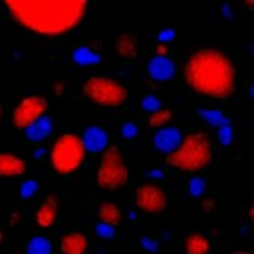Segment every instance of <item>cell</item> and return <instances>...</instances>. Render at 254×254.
<instances>
[{
	"instance_id": "obj_1",
	"label": "cell",
	"mask_w": 254,
	"mask_h": 254,
	"mask_svg": "<svg viewBox=\"0 0 254 254\" xmlns=\"http://www.w3.org/2000/svg\"><path fill=\"white\" fill-rule=\"evenodd\" d=\"M4 8L14 22L40 36H64L85 16L83 0H8Z\"/></svg>"
},
{
	"instance_id": "obj_2",
	"label": "cell",
	"mask_w": 254,
	"mask_h": 254,
	"mask_svg": "<svg viewBox=\"0 0 254 254\" xmlns=\"http://www.w3.org/2000/svg\"><path fill=\"white\" fill-rule=\"evenodd\" d=\"M183 77L198 95L228 99L236 85V67L226 54L214 48H202L187 58Z\"/></svg>"
},
{
	"instance_id": "obj_3",
	"label": "cell",
	"mask_w": 254,
	"mask_h": 254,
	"mask_svg": "<svg viewBox=\"0 0 254 254\" xmlns=\"http://www.w3.org/2000/svg\"><path fill=\"white\" fill-rule=\"evenodd\" d=\"M212 161V143L206 133H189L183 137L181 145L167 155L165 165L183 173H198Z\"/></svg>"
},
{
	"instance_id": "obj_4",
	"label": "cell",
	"mask_w": 254,
	"mask_h": 254,
	"mask_svg": "<svg viewBox=\"0 0 254 254\" xmlns=\"http://www.w3.org/2000/svg\"><path fill=\"white\" fill-rule=\"evenodd\" d=\"M85 153L87 151L79 135L64 133L56 139V143L50 149V165L60 175H71L83 165Z\"/></svg>"
},
{
	"instance_id": "obj_5",
	"label": "cell",
	"mask_w": 254,
	"mask_h": 254,
	"mask_svg": "<svg viewBox=\"0 0 254 254\" xmlns=\"http://www.w3.org/2000/svg\"><path fill=\"white\" fill-rule=\"evenodd\" d=\"M81 91L89 101L101 107H121L129 97V91L121 81L105 75L87 77L81 85Z\"/></svg>"
},
{
	"instance_id": "obj_6",
	"label": "cell",
	"mask_w": 254,
	"mask_h": 254,
	"mask_svg": "<svg viewBox=\"0 0 254 254\" xmlns=\"http://www.w3.org/2000/svg\"><path fill=\"white\" fill-rule=\"evenodd\" d=\"M127 181H129V171L119 147L107 145V149L101 153V161L97 167V185L105 190H117L125 187Z\"/></svg>"
},
{
	"instance_id": "obj_7",
	"label": "cell",
	"mask_w": 254,
	"mask_h": 254,
	"mask_svg": "<svg viewBox=\"0 0 254 254\" xmlns=\"http://www.w3.org/2000/svg\"><path fill=\"white\" fill-rule=\"evenodd\" d=\"M46 109H48V101L44 97H40V95H28V97H24L16 105V109L12 113V123H14L16 129H26L34 121H38L40 117H44Z\"/></svg>"
},
{
	"instance_id": "obj_8",
	"label": "cell",
	"mask_w": 254,
	"mask_h": 254,
	"mask_svg": "<svg viewBox=\"0 0 254 254\" xmlns=\"http://www.w3.org/2000/svg\"><path fill=\"white\" fill-rule=\"evenodd\" d=\"M135 204L147 214H159L167 208V194L159 185H141L135 190Z\"/></svg>"
},
{
	"instance_id": "obj_9",
	"label": "cell",
	"mask_w": 254,
	"mask_h": 254,
	"mask_svg": "<svg viewBox=\"0 0 254 254\" xmlns=\"http://www.w3.org/2000/svg\"><path fill=\"white\" fill-rule=\"evenodd\" d=\"M181 141H183V133L177 129V127H163V129H159L157 133H155V137H153V145H155V149L157 151H161V153H173L179 145H181Z\"/></svg>"
},
{
	"instance_id": "obj_10",
	"label": "cell",
	"mask_w": 254,
	"mask_h": 254,
	"mask_svg": "<svg viewBox=\"0 0 254 254\" xmlns=\"http://www.w3.org/2000/svg\"><path fill=\"white\" fill-rule=\"evenodd\" d=\"M147 71L155 81H169L175 75V64L171 62V58H161V56H153L147 64Z\"/></svg>"
},
{
	"instance_id": "obj_11",
	"label": "cell",
	"mask_w": 254,
	"mask_h": 254,
	"mask_svg": "<svg viewBox=\"0 0 254 254\" xmlns=\"http://www.w3.org/2000/svg\"><path fill=\"white\" fill-rule=\"evenodd\" d=\"M62 254H85L87 252V236L79 230L65 232L60 240Z\"/></svg>"
},
{
	"instance_id": "obj_12",
	"label": "cell",
	"mask_w": 254,
	"mask_h": 254,
	"mask_svg": "<svg viewBox=\"0 0 254 254\" xmlns=\"http://www.w3.org/2000/svg\"><path fill=\"white\" fill-rule=\"evenodd\" d=\"M81 141H83L85 151H91V153H99V151L103 153L107 149V133L97 125L87 127L81 135Z\"/></svg>"
},
{
	"instance_id": "obj_13",
	"label": "cell",
	"mask_w": 254,
	"mask_h": 254,
	"mask_svg": "<svg viewBox=\"0 0 254 254\" xmlns=\"http://www.w3.org/2000/svg\"><path fill=\"white\" fill-rule=\"evenodd\" d=\"M58 206H60V202H58L56 196H46L42 200V204L38 206V210H36V224L40 228H50L56 222Z\"/></svg>"
},
{
	"instance_id": "obj_14",
	"label": "cell",
	"mask_w": 254,
	"mask_h": 254,
	"mask_svg": "<svg viewBox=\"0 0 254 254\" xmlns=\"http://www.w3.org/2000/svg\"><path fill=\"white\" fill-rule=\"evenodd\" d=\"M26 171V161L14 153H0V177H20Z\"/></svg>"
},
{
	"instance_id": "obj_15",
	"label": "cell",
	"mask_w": 254,
	"mask_h": 254,
	"mask_svg": "<svg viewBox=\"0 0 254 254\" xmlns=\"http://www.w3.org/2000/svg\"><path fill=\"white\" fill-rule=\"evenodd\" d=\"M115 52L121 60H135L139 54V46H137V38L131 34H121L115 40Z\"/></svg>"
},
{
	"instance_id": "obj_16",
	"label": "cell",
	"mask_w": 254,
	"mask_h": 254,
	"mask_svg": "<svg viewBox=\"0 0 254 254\" xmlns=\"http://www.w3.org/2000/svg\"><path fill=\"white\" fill-rule=\"evenodd\" d=\"M97 216H99L101 224H107V226H111V228H115V226L121 222V210H119V206H117L115 202H111V200H103V202L99 204Z\"/></svg>"
},
{
	"instance_id": "obj_17",
	"label": "cell",
	"mask_w": 254,
	"mask_h": 254,
	"mask_svg": "<svg viewBox=\"0 0 254 254\" xmlns=\"http://www.w3.org/2000/svg\"><path fill=\"white\" fill-rule=\"evenodd\" d=\"M185 252L187 254H208L210 252V242L204 234L190 232L185 238Z\"/></svg>"
},
{
	"instance_id": "obj_18",
	"label": "cell",
	"mask_w": 254,
	"mask_h": 254,
	"mask_svg": "<svg viewBox=\"0 0 254 254\" xmlns=\"http://www.w3.org/2000/svg\"><path fill=\"white\" fill-rule=\"evenodd\" d=\"M24 131H26V137H28L30 141H42L44 137L50 135V131H52V121L44 115V117H40L38 121H34L30 127H26Z\"/></svg>"
},
{
	"instance_id": "obj_19",
	"label": "cell",
	"mask_w": 254,
	"mask_h": 254,
	"mask_svg": "<svg viewBox=\"0 0 254 254\" xmlns=\"http://www.w3.org/2000/svg\"><path fill=\"white\" fill-rule=\"evenodd\" d=\"M71 60L77 65H95V64H99L101 58H99V54L93 48H89V46H77L73 50V54H71Z\"/></svg>"
},
{
	"instance_id": "obj_20",
	"label": "cell",
	"mask_w": 254,
	"mask_h": 254,
	"mask_svg": "<svg viewBox=\"0 0 254 254\" xmlns=\"http://www.w3.org/2000/svg\"><path fill=\"white\" fill-rule=\"evenodd\" d=\"M173 119V113H171V109H165V107H161V109H157V111H153V113H149V119H147V123H149V127H153V129H163L169 121Z\"/></svg>"
},
{
	"instance_id": "obj_21",
	"label": "cell",
	"mask_w": 254,
	"mask_h": 254,
	"mask_svg": "<svg viewBox=\"0 0 254 254\" xmlns=\"http://www.w3.org/2000/svg\"><path fill=\"white\" fill-rule=\"evenodd\" d=\"M198 115H200L206 123L214 125L216 129H222V127L230 125V121L222 115V111H216V109H198Z\"/></svg>"
},
{
	"instance_id": "obj_22",
	"label": "cell",
	"mask_w": 254,
	"mask_h": 254,
	"mask_svg": "<svg viewBox=\"0 0 254 254\" xmlns=\"http://www.w3.org/2000/svg\"><path fill=\"white\" fill-rule=\"evenodd\" d=\"M26 254H52V244L44 236H34L26 246Z\"/></svg>"
},
{
	"instance_id": "obj_23",
	"label": "cell",
	"mask_w": 254,
	"mask_h": 254,
	"mask_svg": "<svg viewBox=\"0 0 254 254\" xmlns=\"http://www.w3.org/2000/svg\"><path fill=\"white\" fill-rule=\"evenodd\" d=\"M204 190H206V183L200 177H192L189 181V192H190V196H200Z\"/></svg>"
},
{
	"instance_id": "obj_24",
	"label": "cell",
	"mask_w": 254,
	"mask_h": 254,
	"mask_svg": "<svg viewBox=\"0 0 254 254\" xmlns=\"http://www.w3.org/2000/svg\"><path fill=\"white\" fill-rule=\"evenodd\" d=\"M141 105H143V109H145V111H149V113H153V111L161 109V103H159V99H157L155 95H145V97L141 99Z\"/></svg>"
},
{
	"instance_id": "obj_25",
	"label": "cell",
	"mask_w": 254,
	"mask_h": 254,
	"mask_svg": "<svg viewBox=\"0 0 254 254\" xmlns=\"http://www.w3.org/2000/svg\"><path fill=\"white\" fill-rule=\"evenodd\" d=\"M36 190H38V183L36 181H24L22 187H20V196L22 198H30Z\"/></svg>"
},
{
	"instance_id": "obj_26",
	"label": "cell",
	"mask_w": 254,
	"mask_h": 254,
	"mask_svg": "<svg viewBox=\"0 0 254 254\" xmlns=\"http://www.w3.org/2000/svg\"><path fill=\"white\" fill-rule=\"evenodd\" d=\"M95 232L101 236V238H113V234H115V228H111V226H107V224H97L95 226Z\"/></svg>"
},
{
	"instance_id": "obj_27",
	"label": "cell",
	"mask_w": 254,
	"mask_h": 254,
	"mask_svg": "<svg viewBox=\"0 0 254 254\" xmlns=\"http://www.w3.org/2000/svg\"><path fill=\"white\" fill-rule=\"evenodd\" d=\"M121 135H123L125 139L135 137V135H137V127H135V123H131V121L123 123V127H121Z\"/></svg>"
},
{
	"instance_id": "obj_28",
	"label": "cell",
	"mask_w": 254,
	"mask_h": 254,
	"mask_svg": "<svg viewBox=\"0 0 254 254\" xmlns=\"http://www.w3.org/2000/svg\"><path fill=\"white\" fill-rule=\"evenodd\" d=\"M175 36V30H163L161 34H159V42H165V40H171Z\"/></svg>"
},
{
	"instance_id": "obj_29",
	"label": "cell",
	"mask_w": 254,
	"mask_h": 254,
	"mask_svg": "<svg viewBox=\"0 0 254 254\" xmlns=\"http://www.w3.org/2000/svg\"><path fill=\"white\" fill-rule=\"evenodd\" d=\"M232 254H252V252H244V250H242V252H232Z\"/></svg>"
},
{
	"instance_id": "obj_30",
	"label": "cell",
	"mask_w": 254,
	"mask_h": 254,
	"mask_svg": "<svg viewBox=\"0 0 254 254\" xmlns=\"http://www.w3.org/2000/svg\"><path fill=\"white\" fill-rule=\"evenodd\" d=\"M250 214H252V218H254V202H252V208H250Z\"/></svg>"
},
{
	"instance_id": "obj_31",
	"label": "cell",
	"mask_w": 254,
	"mask_h": 254,
	"mask_svg": "<svg viewBox=\"0 0 254 254\" xmlns=\"http://www.w3.org/2000/svg\"><path fill=\"white\" fill-rule=\"evenodd\" d=\"M250 93H252V97H254V83H252V89H250Z\"/></svg>"
},
{
	"instance_id": "obj_32",
	"label": "cell",
	"mask_w": 254,
	"mask_h": 254,
	"mask_svg": "<svg viewBox=\"0 0 254 254\" xmlns=\"http://www.w3.org/2000/svg\"><path fill=\"white\" fill-rule=\"evenodd\" d=\"M0 242H2V230H0Z\"/></svg>"
},
{
	"instance_id": "obj_33",
	"label": "cell",
	"mask_w": 254,
	"mask_h": 254,
	"mask_svg": "<svg viewBox=\"0 0 254 254\" xmlns=\"http://www.w3.org/2000/svg\"><path fill=\"white\" fill-rule=\"evenodd\" d=\"M99 254H103V252H99Z\"/></svg>"
},
{
	"instance_id": "obj_34",
	"label": "cell",
	"mask_w": 254,
	"mask_h": 254,
	"mask_svg": "<svg viewBox=\"0 0 254 254\" xmlns=\"http://www.w3.org/2000/svg\"><path fill=\"white\" fill-rule=\"evenodd\" d=\"M0 113H2V111H0Z\"/></svg>"
}]
</instances>
